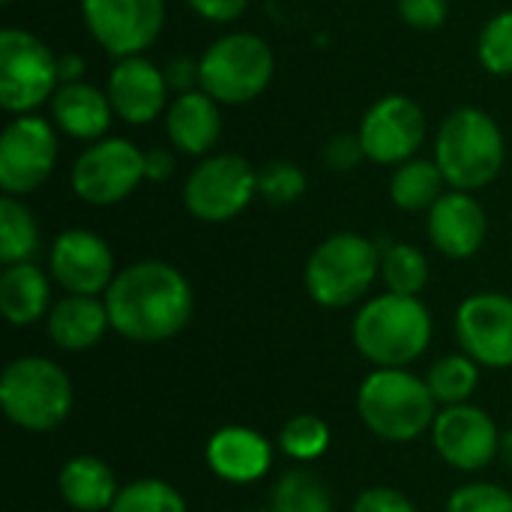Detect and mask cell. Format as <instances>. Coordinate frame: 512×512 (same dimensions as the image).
Wrapping results in <instances>:
<instances>
[{
	"mask_svg": "<svg viewBox=\"0 0 512 512\" xmlns=\"http://www.w3.org/2000/svg\"><path fill=\"white\" fill-rule=\"evenodd\" d=\"M270 512H333V501L315 474L288 471L273 489Z\"/></svg>",
	"mask_w": 512,
	"mask_h": 512,
	"instance_id": "29",
	"label": "cell"
},
{
	"mask_svg": "<svg viewBox=\"0 0 512 512\" xmlns=\"http://www.w3.org/2000/svg\"><path fill=\"white\" fill-rule=\"evenodd\" d=\"M108 327H111L108 309L96 297L69 294V297L57 300L48 312V336L63 351L93 348L105 336Z\"/></svg>",
	"mask_w": 512,
	"mask_h": 512,
	"instance_id": "22",
	"label": "cell"
},
{
	"mask_svg": "<svg viewBox=\"0 0 512 512\" xmlns=\"http://www.w3.org/2000/svg\"><path fill=\"white\" fill-rule=\"evenodd\" d=\"M486 210L483 204L471 195V192H444L441 201L429 210V240L432 246L456 261H465L471 255L480 252L483 240H486Z\"/></svg>",
	"mask_w": 512,
	"mask_h": 512,
	"instance_id": "18",
	"label": "cell"
},
{
	"mask_svg": "<svg viewBox=\"0 0 512 512\" xmlns=\"http://www.w3.org/2000/svg\"><path fill=\"white\" fill-rule=\"evenodd\" d=\"M174 153L168 147H153L144 153V171H147V180L153 183H162L174 174Z\"/></svg>",
	"mask_w": 512,
	"mask_h": 512,
	"instance_id": "40",
	"label": "cell"
},
{
	"mask_svg": "<svg viewBox=\"0 0 512 512\" xmlns=\"http://www.w3.org/2000/svg\"><path fill=\"white\" fill-rule=\"evenodd\" d=\"M381 273L387 288L402 297H417L429 285V261L408 243H393L381 252Z\"/></svg>",
	"mask_w": 512,
	"mask_h": 512,
	"instance_id": "28",
	"label": "cell"
},
{
	"mask_svg": "<svg viewBox=\"0 0 512 512\" xmlns=\"http://www.w3.org/2000/svg\"><path fill=\"white\" fill-rule=\"evenodd\" d=\"M48 267L54 282L66 294H78V297H96L108 291L117 276L108 243L84 228H69L57 234V240L51 243Z\"/></svg>",
	"mask_w": 512,
	"mask_h": 512,
	"instance_id": "16",
	"label": "cell"
},
{
	"mask_svg": "<svg viewBox=\"0 0 512 512\" xmlns=\"http://www.w3.org/2000/svg\"><path fill=\"white\" fill-rule=\"evenodd\" d=\"M39 249V225L33 213L12 195L0 201V261L6 267L27 264Z\"/></svg>",
	"mask_w": 512,
	"mask_h": 512,
	"instance_id": "26",
	"label": "cell"
},
{
	"mask_svg": "<svg viewBox=\"0 0 512 512\" xmlns=\"http://www.w3.org/2000/svg\"><path fill=\"white\" fill-rule=\"evenodd\" d=\"M108 512H186V501L165 480H135L120 489Z\"/></svg>",
	"mask_w": 512,
	"mask_h": 512,
	"instance_id": "30",
	"label": "cell"
},
{
	"mask_svg": "<svg viewBox=\"0 0 512 512\" xmlns=\"http://www.w3.org/2000/svg\"><path fill=\"white\" fill-rule=\"evenodd\" d=\"M432 441L438 456L459 471H483L501 453L495 420L474 405H450L435 417Z\"/></svg>",
	"mask_w": 512,
	"mask_h": 512,
	"instance_id": "15",
	"label": "cell"
},
{
	"mask_svg": "<svg viewBox=\"0 0 512 512\" xmlns=\"http://www.w3.org/2000/svg\"><path fill=\"white\" fill-rule=\"evenodd\" d=\"M201 90L219 105H246L267 93L276 75V57L264 36L252 30H234L213 39L201 57Z\"/></svg>",
	"mask_w": 512,
	"mask_h": 512,
	"instance_id": "5",
	"label": "cell"
},
{
	"mask_svg": "<svg viewBox=\"0 0 512 512\" xmlns=\"http://www.w3.org/2000/svg\"><path fill=\"white\" fill-rule=\"evenodd\" d=\"M477 57L486 72L498 78L512 75V9H504L486 21L477 42Z\"/></svg>",
	"mask_w": 512,
	"mask_h": 512,
	"instance_id": "31",
	"label": "cell"
},
{
	"mask_svg": "<svg viewBox=\"0 0 512 512\" xmlns=\"http://www.w3.org/2000/svg\"><path fill=\"white\" fill-rule=\"evenodd\" d=\"M354 512H417L414 504L390 489V486H375V489H366L357 501H354Z\"/></svg>",
	"mask_w": 512,
	"mask_h": 512,
	"instance_id": "37",
	"label": "cell"
},
{
	"mask_svg": "<svg viewBox=\"0 0 512 512\" xmlns=\"http://www.w3.org/2000/svg\"><path fill=\"white\" fill-rule=\"evenodd\" d=\"M363 159H366V153H363V144H360V135L357 132L333 135L324 144V165L330 171H354Z\"/></svg>",
	"mask_w": 512,
	"mask_h": 512,
	"instance_id": "36",
	"label": "cell"
},
{
	"mask_svg": "<svg viewBox=\"0 0 512 512\" xmlns=\"http://www.w3.org/2000/svg\"><path fill=\"white\" fill-rule=\"evenodd\" d=\"M144 180V150L129 138L105 135L87 144L72 165V192L90 207L126 201Z\"/></svg>",
	"mask_w": 512,
	"mask_h": 512,
	"instance_id": "10",
	"label": "cell"
},
{
	"mask_svg": "<svg viewBox=\"0 0 512 512\" xmlns=\"http://www.w3.org/2000/svg\"><path fill=\"white\" fill-rule=\"evenodd\" d=\"M51 288L36 264H12L0 276V312L9 324L27 327L48 312Z\"/></svg>",
	"mask_w": 512,
	"mask_h": 512,
	"instance_id": "24",
	"label": "cell"
},
{
	"mask_svg": "<svg viewBox=\"0 0 512 512\" xmlns=\"http://www.w3.org/2000/svg\"><path fill=\"white\" fill-rule=\"evenodd\" d=\"M501 456H504V462L512 468V429L504 432V438H501Z\"/></svg>",
	"mask_w": 512,
	"mask_h": 512,
	"instance_id": "42",
	"label": "cell"
},
{
	"mask_svg": "<svg viewBox=\"0 0 512 512\" xmlns=\"http://www.w3.org/2000/svg\"><path fill=\"white\" fill-rule=\"evenodd\" d=\"M60 495L78 512H108L114 507L120 489L114 471L96 456H75L60 471Z\"/></svg>",
	"mask_w": 512,
	"mask_h": 512,
	"instance_id": "23",
	"label": "cell"
},
{
	"mask_svg": "<svg viewBox=\"0 0 512 512\" xmlns=\"http://www.w3.org/2000/svg\"><path fill=\"white\" fill-rule=\"evenodd\" d=\"M57 126L42 114H18L0 135V189L21 198L36 192L57 165Z\"/></svg>",
	"mask_w": 512,
	"mask_h": 512,
	"instance_id": "11",
	"label": "cell"
},
{
	"mask_svg": "<svg viewBox=\"0 0 512 512\" xmlns=\"http://www.w3.org/2000/svg\"><path fill=\"white\" fill-rule=\"evenodd\" d=\"M60 87L57 54L21 27L0 30V108L12 117L39 114Z\"/></svg>",
	"mask_w": 512,
	"mask_h": 512,
	"instance_id": "8",
	"label": "cell"
},
{
	"mask_svg": "<svg viewBox=\"0 0 512 512\" xmlns=\"http://www.w3.org/2000/svg\"><path fill=\"white\" fill-rule=\"evenodd\" d=\"M456 336L474 363L489 369L512 366V297H468L456 312Z\"/></svg>",
	"mask_w": 512,
	"mask_h": 512,
	"instance_id": "14",
	"label": "cell"
},
{
	"mask_svg": "<svg viewBox=\"0 0 512 512\" xmlns=\"http://www.w3.org/2000/svg\"><path fill=\"white\" fill-rule=\"evenodd\" d=\"M507 159L498 120L483 108L465 105L450 111L435 135V162L450 189L477 192L489 186Z\"/></svg>",
	"mask_w": 512,
	"mask_h": 512,
	"instance_id": "2",
	"label": "cell"
},
{
	"mask_svg": "<svg viewBox=\"0 0 512 512\" xmlns=\"http://www.w3.org/2000/svg\"><path fill=\"white\" fill-rule=\"evenodd\" d=\"M354 345L378 369H402L432 342V315L417 297H372L354 318Z\"/></svg>",
	"mask_w": 512,
	"mask_h": 512,
	"instance_id": "3",
	"label": "cell"
},
{
	"mask_svg": "<svg viewBox=\"0 0 512 512\" xmlns=\"http://www.w3.org/2000/svg\"><path fill=\"white\" fill-rule=\"evenodd\" d=\"M258 195V171L237 153L204 156L183 183V207L201 222H228Z\"/></svg>",
	"mask_w": 512,
	"mask_h": 512,
	"instance_id": "9",
	"label": "cell"
},
{
	"mask_svg": "<svg viewBox=\"0 0 512 512\" xmlns=\"http://www.w3.org/2000/svg\"><path fill=\"white\" fill-rule=\"evenodd\" d=\"M222 105L201 87L177 93L165 111V135L174 150L186 156H207L222 135Z\"/></svg>",
	"mask_w": 512,
	"mask_h": 512,
	"instance_id": "19",
	"label": "cell"
},
{
	"mask_svg": "<svg viewBox=\"0 0 512 512\" xmlns=\"http://www.w3.org/2000/svg\"><path fill=\"white\" fill-rule=\"evenodd\" d=\"M381 273V249L363 234L342 231L327 237L306 261V291L324 309L357 303Z\"/></svg>",
	"mask_w": 512,
	"mask_h": 512,
	"instance_id": "6",
	"label": "cell"
},
{
	"mask_svg": "<svg viewBox=\"0 0 512 512\" xmlns=\"http://www.w3.org/2000/svg\"><path fill=\"white\" fill-rule=\"evenodd\" d=\"M279 447L285 456H291L297 462H312L330 447V426L321 417L300 414L285 423V429L279 435Z\"/></svg>",
	"mask_w": 512,
	"mask_h": 512,
	"instance_id": "32",
	"label": "cell"
},
{
	"mask_svg": "<svg viewBox=\"0 0 512 512\" xmlns=\"http://www.w3.org/2000/svg\"><path fill=\"white\" fill-rule=\"evenodd\" d=\"M114 117H120L129 126H147L159 117H165L171 99V87L165 81L162 66L147 60L144 54L123 57L114 63L105 87Z\"/></svg>",
	"mask_w": 512,
	"mask_h": 512,
	"instance_id": "17",
	"label": "cell"
},
{
	"mask_svg": "<svg viewBox=\"0 0 512 512\" xmlns=\"http://www.w3.org/2000/svg\"><path fill=\"white\" fill-rule=\"evenodd\" d=\"M270 444L246 426H225L207 441V465L225 483H255L270 471Z\"/></svg>",
	"mask_w": 512,
	"mask_h": 512,
	"instance_id": "21",
	"label": "cell"
},
{
	"mask_svg": "<svg viewBox=\"0 0 512 512\" xmlns=\"http://www.w3.org/2000/svg\"><path fill=\"white\" fill-rule=\"evenodd\" d=\"M306 171L294 162H270L258 171V195L273 207H288L306 195Z\"/></svg>",
	"mask_w": 512,
	"mask_h": 512,
	"instance_id": "33",
	"label": "cell"
},
{
	"mask_svg": "<svg viewBox=\"0 0 512 512\" xmlns=\"http://www.w3.org/2000/svg\"><path fill=\"white\" fill-rule=\"evenodd\" d=\"M87 33L111 57L144 54L165 27V0H81Z\"/></svg>",
	"mask_w": 512,
	"mask_h": 512,
	"instance_id": "12",
	"label": "cell"
},
{
	"mask_svg": "<svg viewBox=\"0 0 512 512\" xmlns=\"http://www.w3.org/2000/svg\"><path fill=\"white\" fill-rule=\"evenodd\" d=\"M84 57L81 54H60L57 57V75H60V84H75V81H84Z\"/></svg>",
	"mask_w": 512,
	"mask_h": 512,
	"instance_id": "41",
	"label": "cell"
},
{
	"mask_svg": "<svg viewBox=\"0 0 512 512\" xmlns=\"http://www.w3.org/2000/svg\"><path fill=\"white\" fill-rule=\"evenodd\" d=\"M48 111H51V123L63 135H69L75 141H90V144L105 138L108 126L114 120L108 93L87 81L60 84L54 99L48 102Z\"/></svg>",
	"mask_w": 512,
	"mask_h": 512,
	"instance_id": "20",
	"label": "cell"
},
{
	"mask_svg": "<svg viewBox=\"0 0 512 512\" xmlns=\"http://www.w3.org/2000/svg\"><path fill=\"white\" fill-rule=\"evenodd\" d=\"M435 396L426 381L405 369H375L357 390V411L369 432L405 444L435 426Z\"/></svg>",
	"mask_w": 512,
	"mask_h": 512,
	"instance_id": "4",
	"label": "cell"
},
{
	"mask_svg": "<svg viewBox=\"0 0 512 512\" xmlns=\"http://www.w3.org/2000/svg\"><path fill=\"white\" fill-rule=\"evenodd\" d=\"M186 6L195 15H201L204 21L231 24V21H237L249 9V0H186Z\"/></svg>",
	"mask_w": 512,
	"mask_h": 512,
	"instance_id": "39",
	"label": "cell"
},
{
	"mask_svg": "<svg viewBox=\"0 0 512 512\" xmlns=\"http://www.w3.org/2000/svg\"><path fill=\"white\" fill-rule=\"evenodd\" d=\"M447 512H512V495L495 483H471L450 495Z\"/></svg>",
	"mask_w": 512,
	"mask_h": 512,
	"instance_id": "34",
	"label": "cell"
},
{
	"mask_svg": "<svg viewBox=\"0 0 512 512\" xmlns=\"http://www.w3.org/2000/svg\"><path fill=\"white\" fill-rule=\"evenodd\" d=\"M480 381V363H474L468 354H450L441 357L432 369H429V390L435 396V402L450 405H468V399L474 396Z\"/></svg>",
	"mask_w": 512,
	"mask_h": 512,
	"instance_id": "27",
	"label": "cell"
},
{
	"mask_svg": "<svg viewBox=\"0 0 512 512\" xmlns=\"http://www.w3.org/2000/svg\"><path fill=\"white\" fill-rule=\"evenodd\" d=\"M0 3H3V6H9V3H12V0H0Z\"/></svg>",
	"mask_w": 512,
	"mask_h": 512,
	"instance_id": "43",
	"label": "cell"
},
{
	"mask_svg": "<svg viewBox=\"0 0 512 512\" xmlns=\"http://www.w3.org/2000/svg\"><path fill=\"white\" fill-rule=\"evenodd\" d=\"M396 9L414 30H438L450 18V0H396Z\"/></svg>",
	"mask_w": 512,
	"mask_h": 512,
	"instance_id": "35",
	"label": "cell"
},
{
	"mask_svg": "<svg viewBox=\"0 0 512 512\" xmlns=\"http://www.w3.org/2000/svg\"><path fill=\"white\" fill-rule=\"evenodd\" d=\"M0 405L9 423L27 432H48L72 411V381L45 357H18L3 369Z\"/></svg>",
	"mask_w": 512,
	"mask_h": 512,
	"instance_id": "7",
	"label": "cell"
},
{
	"mask_svg": "<svg viewBox=\"0 0 512 512\" xmlns=\"http://www.w3.org/2000/svg\"><path fill=\"white\" fill-rule=\"evenodd\" d=\"M360 144L369 162L375 165H402L417 156L429 135V120L423 108L402 96H381L360 120Z\"/></svg>",
	"mask_w": 512,
	"mask_h": 512,
	"instance_id": "13",
	"label": "cell"
},
{
	"mask_svg": "<svg viewBox=\"0 0 512 512\" xmlns=\"http://www.w3.org/2000/svg\"><path fill=\"white\" fill-rule=\"evenodd\" d=\"M162 72H165V81H168V87H171L174 93H189V90H198V87H201L198 60H192V57H183V54L171 57V60L162 66Z\"/></svg>",
	"mask_w": 512,
	"mask_h": 512,
	"instance_id": "38",
	"label": "cell"
},
{
	"mask_svg": "<svg viewBox=\"0 0 512 512\" xmlns=\"http://www.w3.org/2000/svg\"><path fill=\"white\" fill-rule=\"evenodd\" d=\"M111 330L129 342L153 345L177 336L195 309L192 285L165 261H138L123 267L105 291Z\"/></svg>",
	"mask_w": 512,
	"mask_h": 512,
	"instance_id": "1",
	"label": "cell"
},
{
	"mask_svg": "<svg viewBox=\"0 0 512 512\" xmlns=\"http://www.w3.org/2000/svg\"><path fill=\"white\" fill-rule=\"evenodd\" d=\"M444 186H447V180H444L438 162L414 156V159L396 165L393 180H390V198L399 210L420 213V210H432L441 201Z\"/></svg>",
	"mask_w": 512,
	"mask_h": 512,
	"instance_id": "25",
	"label": "cell"
}]
</instances>
